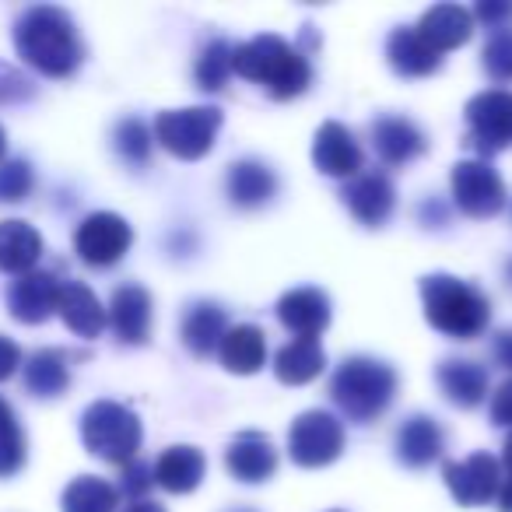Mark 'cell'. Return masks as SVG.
<instances>
[{
    "label": "cell",
    "instance_id": "obj_1",
    "mask_svg": "<svg viewBox=\"0 0 512 512\" xmlns=\"http://www.w3.org/2000/svg\"><path fill=\"white\" fill-rule=\"evenodd\" d=\"M18 57L29 67H36L46 78H71L78 71L81 57V39L74 29L71 15L60 8H32L18 18L15 29Z\"/></svg>",
    "mask_w": 512,
    "mask_h": 512
},
{
    "label": "cell",
    "instance_id": "obj_2",
    "mask_svg": "<svg viewBox=\"0 0 512 512\" xmlns=\"http://www.w3.org/2000/svg\"><path fill=\"white\" fill-rule=\"evenodd\" d=\"M232 71L239 78L253 81V85L267 88L274 99H295L309 88L313 81V67L309 60L295 50L292 43H285L274 32L249 39V43L232 50Z\"/></svg>",
    "mask_w": 512,
    "mask_h": 512
},
{
    "label": "cell",
    "instance_id": "obj_3",
    "mask_svg": "<svg viewBox=\"0 0 512 512\" xmlns=\"http://www.w3.org/2000/svg\"><path fill=\"white\" fill-rule=\"evenodd\" d=\"M421 302H425V320L453 341H474L491 320V302L453 274L421 278Z\"/></svg>",
    "mask_w": 512,
    "mask_h": 512
},
{
    "label": "cell",
    "instance_id": "obj_4",
    "mask_svg": "<svg viewBox=\"0 0 512 512\" xmlns=\"http://www.w3.org/2000/svg\"><path fill=\"white\" fill-rule=\"evenodd\" d=\"M397 393V372L376 358H348L330 379V397L351 421H372L390 407Z\"/></svg>",
    "mask_w": 512,
    "mask_h": 512
},
{
    "label": "cell",
    "instance_id": "obj_5",
    "mask_svg": "<svg viewBox=\"0 0 512 512\" xmlns=\"http://www.w3.org/2000/svg\"><path fill=\"white\" fill-rule=\"evenodd\" d=\"M141 421L130 407L116 404V400H99L85 411L81 418V439H85L88 453L109 463H130L134 453L141 449Z\"/></svg>",
    "mask_w": 512,
    "mask_h": 512
},
{
    "label": "cell",
    "instance_id": "obj_6",
    "mask_svg": "<svg viewBox=\"0 0 512 512\" xmlns=\"http://www.w3.org/2000/svg\"><path fill=\"white\" fill-rule=\"evenodd\" d=\"M221 130V109L190 106V109H165L155 120V141L169 155L183 162H197L214 148V137Z\"/></svg>",
    "mask_w": 512,
    "mask_h": 512
},
{
    "label": "cell",
    "instance_id": "obj_7",
    "mask_svg": "<svg viewBox=\"0 0 512 512\" xmlns=\"http://www.w3.org/2000/svg\"><path fill=\"white\" fill-rule=\"evenodd\" d=\"M467 144L477 155L491 158L512 148V92L488 88L467 102Z\"/></svg>",
    "mask_w": 512,
    "mask_h": 512
},
{
    "label": "cell",
    "instance_id": "obj_8",
    "mask_svg": "<svg viewBox=\"0 0 512 512\" xmlns=\"http://www.w3.org/2000/svg\"><path fill=\"white\" fill-rule=\"evenodd\" d=\"M288 453L299 467H327L344 453V425L327 411H306L292 421Z\"/></svg>",
    "mask_w": 512,
    "mask_h": 512
},
{
    "label": "cell",
    "instance_id": "obj_9",
    "mask_svg": "<svg viewBox=\"0 0 512 512\" xmlns=\"http://www.w3.org/2000/svg\"><path fill=\"white\" fill-rule=\"evenodd\" d=\"M453 200L467 218H495L505 207V183L484 158L453 165Z\"/></svg>",
    "mask_w": 512,
    "mask_h": 512
},
{
    "label": "cell",
    "instance_id": "obj_10",
    "mask_svg": "<svg viewBox=\"0 0 512 512\" xmlns=\"http://www.w3.org/2000/svg\"><path fill=\"white\" fill-rule=\"evenodd\" d=\"M134 242V232L130 225L113 211H95L88 214L85 221L74 232V249L85 264L92 267H113L116 260H123V253Z\"/></svg>",
    "mask_w": 512,
    "mask_h": 512
},
{
    "label": "cell",
    "instance_id": "obj_11",
    "mask_svg": "<svg viewBox=\"0 0 512 512\" xmlns=\"http://www.w3.org/2000/svg\"><path fill=\"white\" fill-rule=\"evenodd\" d=\"M442 477H446L449 495L460 505H484L502 488V467L488 453H474L467 460L442 463Z\"/></svg>",
    "mask_w": 512,
    "mask_h": 512
},
{
    "label": "cell",
    "instance_id": "obj_12",
    "mask_svg": "<svg viewBox=\"0 0 512 512\" xmlns=\"http://www.w3.org/2000/svg\"><path fill=\"white\" fill-rule=\"evenodd\" d=\"M341 197L344 207L369 228L386 225V218L393 214V204H397V190H393V183L383 172H358L355 179H348Z\"/></svg>",
    "mask_w": 512,
    "mask_h": 512
},
{
    "label": "cell",
    "instance_id": "obj_13",
    "mask_svg": "<svg viewBox=\"0 0 512 512\" xmlns=\"http://www.w3.org/2000/svg\"><path fill=\"white\" fill-rule=\"evenodd\" d=\"M313 162L323 176L334 179H355L362 172V148H358L355 134H351L344 123H323L316 130L313 141Z\"/></svg>",
    "mask_w": 512,
    "mask_h": 512
},
{
    "label": "cell",
    "instance_id": "obj_14",
    "mask_svg": "<svg viewBox=\"0 0 512 512\" xmlns=\"http://www.w3.org/2000/svg\"><path fill=\"white\" fill-rule=\"evenodd\" d=\"M225 463L235 481L260 484V481H271L274 470H278V449H274V442L264 432H239L228 442Z\"/></svg>",
    "mask_w": 512,
    "mask_h": 512
},
{
    "label": "cell",
    "instance_id": "obj_15",
    "mask_svg": "<svg viewBox=\"0 0 512 512\" xmlns=\"http://www.w3.org/2000/svg\"><path fill=\"white\" fill-rule=\"evenodd\" d=\"M57 299H60V281L46 271H29L18 274V281L8 292V306L11 316L18 323H43L57 313Z\"/></svg>",
    "mask_w": 512,
    "mask_h": 512
},
{
    "label": "cell",
    "instance_id": "obj_16",
    "mask_svg": "<svg viewBox=\"0 0 512 512\" xmlns=\"http://www.w3.org/2000/svg\"><path fill=\"white\" fill-rule=\"evenodd\" d=\"M278 320L292 330L295 337H316L330 327V299L320 288H292L281 295L278 302Z\"/></svg>",
    "mask_w": 512,
    "mask_h": 512
},
{
    "label": "cell",
    "instance_id": "obj_17",
    "mask_svg": "<svg viewBox=\"0 0 512 512\" xmlns=\"http://www.w3.org/2000/svg\"><path fill=\"white\" fill-rule=\"evenodd\" d=\"M414 29L435 53H446L474 36V15L467 8H460V4H435V8H428L421 15V22Z\"/></svg>",
    "mask_w": 512,
    "mask_h": 512
},
{
    "label": "cell",
    "instance_id": "obj_18",
    "mask_svg": "<svg viewBox=\"0 0 512 512\" xmlns=\"http://www.w3.org/2000/svg\"><path fill=\"white\" fill-rule=\"evenodd\" d=\"M106 320L113 323L123 344H144L151 334V295L137 285H123L113 292Z\"/></svg>",
    "mask_w": 512,
    "mask_h": 512
},
{
    "label": "cell",
    "instance_id": "obj_19",
    "mask_svg": "<svg viewBox=\"0 0 512 512\" xmlns=\"http://www.w3.org/2000/svg\"><path fill=\"white\" fill-rule=\"evenodd\" d=\"M372 148L386 165H407L425 151V134L407 116H379L372 123Z\"/></svg>",
    "mask_w": 512,
    "mask_h": 512
},
{
    "label": "cell",
    "instance_id": "obj_20",
    "mask_svg": "<svg viewBox=\"0 0 512 512\" xmlns=\"http://www.w3.org/2000/svg\"><path fill=\"white\" fill-rule=\"evenodd\" d=\"M57 313L67 323V330H74L78 337H99L106 330V309L95 299V292L81 281H67L60 285Z\"/></svg>",
    "mask_w": 512,
    "mask_h": 512
},
{
    "label": "cell",
    "instance_id": "obj_21",
    "mask_svg": "<svg viewBox=\"0 0 512 512\" xmlns=\"http://www.w3.org/2000/svg\"><path fill=\"white\" fill-rule=\"evenodd\" d=\"M218 355H221V365L235 376H253V372L264 369L267 362V337L260 327L253 323H239V327L225 330L218 344Z\"/></svg>",
    "mask_w": 512,
    "mask_h": 512
},
{
    "label": "cell",
    "instance_id": "obj_22",
    "mask_svg": "<svg viewBox=\"0 0 512 512\" xmlns=\"http://www.w3.org/2000/svg\"><path fill=\"white\" fill-rule=\"evenodd\" d=\"M386 60L404 78H428L442 67V53H435L418 29H393L386 39Z\"/></svg>",
    "mask_w": 512,
    "mask_h": 512
},
{
    "label": "cell",
    "instance_id": "obj_23",
    "mask_svg": "<svg viewBox=\"0 0 512 512\" xmlns=\"http://www.w3.org/2000/svg\"><path fill=\"white\" fill-rule=\"evenodd\" d=\"M442 446H446V439H442L439 421L425 418V414H414L397 432V460L407 467H428L442 456Z\"/></svg>",
    "mask_w": 512,
    "mask_h": 512
},
{
    "label": "cell",
    "instance_id": "obj_24",
    "mask_svg": "<svg viewBox=\"0 0 512 512\" xmlns=\"http://www.w3.org/2000/svg\"><path fill=\"white\" fill-rule=\"evenodd\" d=\"M439 390L446 393L449 404L456 407H477L488 397V372L477 362H460V358H446L435 372Z\"/></svg>",
    "mask_w": 512,
    "mask_h": 512
},
{
    "label": "cell",
    "instance_id": "obj_25",
    "mask_svg": "<svg viewBox=\"0 0 512 512\" xmlns=\"http://www.w3.org/2000/svg\"><path fill=\"white\" fill-rule=\"evenodd\" d=\"M204 470H207V460L197 446H172L158 456L155 481L162 484L165 491H172V495H186V491H193L204 481Z\"/></svg>",
    "mask_w": 512,
    "mask_h": 512
},
{
    "label": "cell",
    "instance_id": "obj_26",
    "mask_svg": "<svg viewBox=\"0 0 512 512\" xmlns=\"http://www.w3.org/2000/svg\"><path fill=\"white\" fill-rule=\"evenodd\" d=\"M225 186H228L232 204L260 207L278 193V176H274L264 162H256V158H242V162H235L232 169H228Z\"/></svg>",
    "mask_w": 512,
    "mask_h": 512
},
{
    "label": "cell",
    "instance_id": "obj_27",
    "mask_svg": "<svg viewBox=\"0 0 512 512\" xmlns=\"http://www.w3.org/2000/svg\"><path fill=\"white\" fill-rule=\"evenodd\" d=\"M43 256V235L25 221H0V271L29 274Z\"/></svg>",
    "mask_w": 512,
    "mask_h": 512
},
{
    "label": "cell",
    "instance_id": "obj_28",
    "mask_svg": "<svg viewBox=\"0 0 512 512\" xmlns=\"http://www.w3.org/2000/svg\"><path fill=\"white\" fill-rule=\"evenodd\" d=\"M323 365H327V355H323L320 341L292 337V341L274 355V376L285 386H302V383H313L323 372Z\"/></svg>",
    "mask_w": 512,
    "mask_h": 512
},
{
    "label": "cell",
    "instance_id": "obj_29",
    "mask_svg": "<svg viewBox=\"0 0 512 512\" xmlns=\"http://www.w3.org/2000/svg\"><path fill=\"white\" fill-rule=\"evenodd\" d=\"M225 330V309H218L214 302H197L183 320V344L197 358H207L211 351H218Z\"/></svg>",
    "mask_w": 512,
    "mask_h": 512
},
{
    "label": "cell",
    "instance_id": "obj_30",
    "mask_svg": "<svg viewBox=\"0 0 512 512\" xmlns=\"http://www.w3.org/2000/svg\"><path fill=\"white\" fill-rule=\"evenodd\" d=\"M71 383V372H67L64 351H36V355L25 362V386H29L36 397H60Z\"/></svg>",
    "mask_w": 512,
    "mask_h": 512
},
{
    "label": "cell",
    "instance_id": "obj_31",
    "mask_svg": "<svg viewBox=\"0 0 512 512\" xmlns=\"http://www.w3.org/2000/svg\"><path fill=\"white\" fill-rule=\"evenodd\" d=\"M116 488L102 477H92V474H81L67 484L64 491V512H116Z\"/></svg>",
    "mask_w": 512,
    "mask_h": 512
},
{
    "label": "cell",
    "instance_id": "obj_32",
    "mask_svg": "<svg viewBox=\"0 0 512 512\" xmlns=\"http://www.w3.org/2000/svg\"><path fill=\"white\" fill-rule=\"evenodd\" d=\"M25 467V435L15 411L0 397V477H11Z\"/></svg>",
    "mask_w": 512,
    "mask_h": 512
},
{
    "label": "cell",
    "instance_id": "obj_33",
    "mask_svg": "<svg viewBox=\"0 0 512 512\" xmlns=\"http://www.w3.org/2000/svg\"><path fill=\"white\" fill-rule=\"evenodd\" d=\"M232 50L235 46H228L225 39H218V43H211L204 53H200L197 85L204 88V92H221V88H225L228 74H232Z\"/></svg>",
    "mask_w": 512,
    "mask_h": 512
},
{
    "label": "cell",
    "instance_id": "obj_34",
    "mask_svg": "<svg viewBox=\"0 0 512 512\" xmlns=\"http://www.w3.org/2000/svg\"><path fill=\"white\" fill-rule=\"evenodd\" d=\"M116 151L123 155V162L144 165L151 158V130L141 120H123L116 127Z\"/></svg>",
    "mask_w": 512,
    "mask_h": 512
},
{
    "label": "cell",
    "instance_id": "obj_35",
    "mask_svg": "<svg viewBox=\"0 0 512 512\" xmlns=\"http://www.w3.org/2000/svg\"><path fill=\"white\" fill-rule=\"evenodd\" d=\"M36 186V176H32L29 162H0V200L4 204H18L25 200Z\"/></svg>",
    "mask_w": 512,
    "mask_h": 512
},
{
    "label": "cell",
    "instance_id": "obj_36",
    "mask_svg": "<svg viewBox=\"0 0 512 512\" xmlns=\"http://www.w3.org/2000/svg\"><path fill=\"white\" fill-rule=\"evenodd\" d=\"M484 71L495 81H512V29H498V36L484 46Z\"/></svg>",
    "mask_w": 512,
    "mask_h": 512
},
{
    "label": "cell",
    "instance_id": "obj_37",
    "mask_svg": "<svg viewBox=\"0 0 512 512\" xmlns=\"http://www.w3.org/2000/svg\"><path fill=\"white\" fill-rule=\"evenodd\" d=\"M36 95V85L25 78L22 71H15L11 64L0 60V106H11V102H25Z\"/></svg>",
    "mask_w": 512,
    "mask_h": 512
},
{
    "label": "cell",
    "instance_id": "obj_38",
    "mask_svg": "<svg viewBox=\"0 0 512 512\" xmlns=\"http://www.w3.org/2000/svg\"><path fill=\"white\" fill-rule=\"evenodd\" d=\"M155 484V470L148 467V463H137V460H130V463H123V495H130L134 502H141V495L144 491Z\"/></svg>",
    "mask_w": 512,
    "mask_h": 512
},
{
    "label": "cell",
    "instance_id": "obj_39",
    "mask_svg": "<svg viewBox=\"0 0 512 512\" xmlns=\"http://www.w3.org/2000/svg\"><path fill=\"white\" fill-rule=\"evenodd\" d=\"M18 365H22V348H18V344L11 341V337L0 334V383L15 376Z\"/></svg>",
    "mask_w": 512,
    "mask_h": 512
},
{
    "label": "cell",
    "instance_id": "obj_40",
    "mask_svg": "<svg viewBox=\"0 0 512 512\" xmlns=\"http://www.w3.org/2000/svg\"><path fill=\"white\" fill-rule=\"evenodd\" d=\"M491 421L495 425H512V379L498 386V393L491 397Z\"/></svg>",
    "mask_w": 512,
    "mask_h": 512
},
{
    "label": "cell",
    "instance_id": "obj_41",
    "mask_svg": "<svg viewBox=\"0 0 512 512\" xmlns=\"http://www.w3.org/2000/svg\"><path fill=\"white\" fill-rule=\"evenodd\" d=\"M477 18H484L488 25H495V29H505V18H512V4H477L474 11Z\"/></svg>",
    "mask_w": 512,
    "mask_h": 512
},
{
    "label": "cell",
    "instance_id": "obj_42",
    "mask_svg": "<svg viewBox=\"0 0 512 512\" xmlns=\"http://www.w3.org/2000/svg\"><path fill=\"white\" fill-rule=\"evenodd\" d=\"M495 358H498V365L512 369V330H502V334L495 337Z\"/></svg>",
    "mask_w": 512,
    "mask_h": 512
},
{
    "label": "cell",
    "instance_id": "obj_43",
    "mask_svg": "<svg viewBox=\"0 0 512 512\" xmlns=\"http://www.w3.org/2000/svg\"><path fill=\"white\" fill-rule=\"evenodd\" d=\"M498 509H502V512H512V477L502 484V488H498Z\"/></svg>",
    "mask_w": 512,
    "mask_h": 512
},
{
    "label": "cell",
    "instance_id": "obj_44",
    "mask_svg": "<svg viewBox=\"0 0 512 512\" xmlns=\"http://www.w3.org/2000/svg\"><path fill=\"white\" fill-rule=\"evenodd\" d=\"M123 512H165L158 502H148V498H141V502H134V505H127Z\"/></svg>",
    "mask_w": 512,
    "mask_h": 512
},
{
    "label": "cell",
    "instance_id": "obj_45",
    "mask_svg": "<svg viewBox=\"0 0 512 512\" xmlns=\"http://www.w3.org/2000/svg\"><path fill=\"white\" fill-rule=\"evenodd\" d=\"M502 463H505V470H509V477H512V435L505 439V453H502Z\"/></svg>",
    "mask_w": 512,
    "mask_h": 512
},
{
    "label": "cell",
    "instance_id": "obj_46",
    "mask_svg": "<svg viewBox=\"0 0 512 512\" xmlns=\"http://www.w3.org/2000/svg\"><path fill=\"white\" fill-rule=\"evenodd\" d=\"M0 158H4V127H0Z\"/></svg>",
    "mask_w": 512,
    "mask_h": 512
},
{
    "label": "cell",
    "instance_id": "obj_47",
    "mask_svg": "<svg viewBox=\"0 0 512 512\" xmlns=\"http://www.w3.org/2000/svg\"><path fill=\"white\" fill-rule=\"evenodd\" d=\"M505 278H509V285H512V260H509V267H505Z\"/></svg>",
    "mask_w": 512,
    "mask_h": 512
}]
</instances>
